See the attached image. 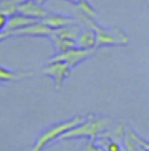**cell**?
<instances>
[{
    "label": "cell",
    "mask_w": 149,
    "mask_h": 151,
    "mask_svg": "<svg viewBox=\"0 0 149 151\" xmlns=\"http://www.w3.org/2000/svg\"><path fill=\"white\" fill-rule=\"evenodd\" d=\"M109 124H111V117L103 116L98 117L95 114H88L85 119L77 124L74 129L66 132L61 137V140H77V138H87V140H95L96 142L98 137L104 130H108Z\"/></svg>",
    "instance_id": "cell-1"
},
{
    "label": "cell",
    "mask_w": 149,
    "mask_h": 151,
    "mask_svg": "<svg viewBox=\"0 0 149 151\" xmlns=\"http://www.w3.org/2000/svg\"><path fill=\"white\" fill-rule=\"evenodd\" d=\"M85 119V116L82 114H76V116L69 117V119H64V121H59V122H55V124H50L40 135L35 138L32 148L29 151H42L45 150L50 143H53L55 140H61V137L69 132L71 129H74L77 124H80Z\"/></svg>",
    "instance_id": "cell-2"
},
{
    "label": "cell",
    "mask_w": 149,
    "mask_h": 151,
    "mask_svg": "<svg viewBox=\"0 0 149 151\" xmlns=\"http://www.w3.org/2000/svg\"><path fill=\"white\" fill-rule=\"evenodd\" d=\"M96 31V39H98V47H115V45H128L130 44V37L127 32H123L119 27H111V29H106V27L99 26L96 23L93 27Z\"/></svg>",
    "instance_id": "cell-3"
},
{
    "label": "cell",
    "mask_w": 149,
    "mask_h": 151,
    "mask_svg": "<svg viewBox=\"0 0 149 151\" xmlns=\"http://www.w3.org/2000/svg\"><path fill=\"white\" fill-rule=\"evenodd\" d=\"M71 71H72V68L69 64L64 63V61H58V60H50L48 64L43 68V74L51 77L53 82H55L56 92H59L63 88V85H64L66 79L69 77Z\"/></svg>",
    "instance_id": "cell-4"
},
{
    "label": "cell",
    "mask_w": 149,
    "mask_h": 151,
    "mask_svg": "<svg viewBox=\"0 0 149 151\" xmlns=\"http://www.w3.org/2000/svg\"><path fill=\"white\" fill-rule=\"evenodd\" d=\"M95 52H96V48L87 50V48H80V47H74V48H69V50H66V52L56 53L55 56H51V60L64 61V63H67L71 68H76V66H79L80 63H83L85 60H88Z\"/></svg>",
    "instance_id": "cell-5"
},
{
    "label": "cell",
    "mask_w": 149,
    "mask_h": 151,
    "mask_svg": "<svg viewBox=\"0 0 149 151\" xmlns=\"http://www.w3.org/2000/svg\"><path fill=\"white\" fill-rule=\"evenodd\" d=\"M53 34V29L43 23V21H34L32 24L18 29L10 34V37H48Z\"/></svg>",
    "instance_id": "cell-6"
},
{
    "label": "cell",
    "mask_w": 149,
    "mask_h": 151,
    "mask_svg": "<svg viewBox=\"0 0 149 151\" xmlns=\"http://www.w3.org/2000/svg\"><path fill=\"white\" fill-rule=\"evenodd\" d=\"M19 13L32 18L35 21H42L45 16L50 15V12L43 6V3L37 2V0H21L19 2Z\"/></svg>",
    "instance_id": "cell-7"
},
{
    "label": "cell",
    "mask_w": 149,
    "mask_h": 151,
    "mask_svg": "<svg viewBox=\"0 0 149 151\" xmlns=\"http://www.w3.org/2000/svg\"><path fill=\"white\" fill-rule=\"evenodd\" d=\"M77 47L80 48H87V50H95L98 48V39H96V31L93 27H83L79 32L77 37Z\"/></svg>",
    "instance_id": "cell-8"
},
{
    "label": "cell",
    "mask_w": 149,
    "mask_h": 151,
    "mask_svg": "<svg viewBox=\"0 0 149 151\" xmlns=\"http://www.w3.org/2000/svg\"><path fill=\"white\" fill-rule=\"evenodd\" d=\"M42 21H43L47 26L51 27L53 31L59 29V27H64V26H69V24L77 23L76 16H67V15H61V13H50V15L45 16Z\"/></svg>",
    "instance_id": "cell-9"
},
{
    "label": "cell",
    "mask_w": 149,
    "mask_h": 151,
    "mask_svg": "<svg viewBox=\"0 0 149 151\" xmlns=\"http://www.w3.org/2000/svg\"><path fill=\"white\" fill-rule=\"evenodd\" d=\"M35 19H32V18L23 15V13H15L13 16L8 18V24H6V29L5 32H8V34H11V32H15L18 29H23V27L29 26V24H32Z\"/></svg>",
    "instance_id": "cell-10"
},
{
    "label": "cell",
    "mask_w": 149,
    "mask_h": 151,
    "mask_svg": "<svg viewBox=\"0 0 149 151\" xmlns=\"http://www.w3.org/2000/svg\"><path fill=\"white\" fill-rule=\"evenodd\" d=\"M31 76H34L32 71H13L0 66V82H16L21 79H27Z\"/></svg>",
    "instance_id": "cell-11"
},
{
    "label": "cell",
    "mask_w": 149,
    "mask_h": 151,
    "mask_svg": "<svg viewBox=\"0 0 149 151\" xmlns=\"http://www.w3.org/2000/svg\"><path fill=\"white\" fill-rule=\"evenodd\" d=\"M50 40H51L53 48L56 50V53H61V52H66V50H69V48L77 47V42H76V40H72V39H66V37H61V35L55 34V32L50 35Z\"/></svg>",
    "instance_id": "cell-12"
},
{
    "label": "cell",
    "mask_w": 149,
    "mask_h": 151,
    "mask_svg": "<svg viewBox=\"0 0 149 151\" xmlns=\"http://www.w3.org/2000/svg\"><path fill=\"white\" fill-rule=\"evenodd\" d=\"M122 146L125 151H138L140 150V134L133 130L132 127H127V132H125V137H123V142H122Z\"/></svg>",
    "instance_id": "cell-13"
},
{
    "label": "cell",
    "mask_w": 149,
    "mask_h": 151,
    "mask_svg": "<svg viewBox=\"0 0 149 151\" xmlns=\"http://www.w3.org/2000/svg\"><path fill=\"white\" fill-rule=\"evenodd\" d=\"M125 132H127V127L122 124V122H119L112 130H104L99 137H106V138H111V140H115V142L122 143L123 137H125Z\"/></svg>",
    "instance_id": "cell-14"
},
{
    "label": "cell",
    "mask_w": 149,
    "mask_h": 151,
    "mask_svg": "<svg viewBox=\"0 0 149 151\" xmlns=\"http://www.w3.org/2000/svg\"><path fill=\"white\" fill-rule=\"evenodd\" d=\"M19 2L21 0H0V13L6 16H13L19 12Z\"/></svg>",
    "instance_id": "cell-15"
},
{
    "label": "cell",
    "mask_w": 149,
    "mask_h": 151,
    "mask_svg": "<svg viewBox=\"0 0 149 151\" xmlns=\"http://www.w3.org/2000/svg\"><path fill=\"white\" fill-rule=\"evenodd\" d=\"M76 8L79 10L80 13H83V15H87L88 18H93V19H96V18L99 16V13H98V10L95 8L93 5H91L88 0H82L80 3H77L76 5Z\"/></svg>",
    "instance_id": "cell-16"
},
{
    "label": "cell",
    "mask_w": 149,
    "mask_h": 151,
    "mask_svg": "<svg viewBox=\"0 0 149 151\" xmlns=\"http://www.w3.org/2000/svg\"><path fill=\"white\" fill-rule=\"evenodd\" d=\"M98 140H103V142H99V145L104 148V151H123V146L115 140L106 138V137H98Z\"/></svg>",
    "instance_id": "cell-17"
},
{
    "label": "cell",
    "mask_w": 149,
    "mask_h": 151,
    "mask_svg": "<svg viewBox=\"0 0 149 151\" xmlns=\"http://www.w3.org/2000/svg\"><path fill=\"white\" fill-rule=\"evenodd\" d=\"M79 151H104V148H103L99 143L95 142V140H87Z\"/></svg>",
    "instance_id": "cell-18"
},
{
    "label": "cell",
    "mask_w": 149,
    "mask_h": 151,
    "mask_svg": "<svg viewBox=\"0 0 149 151\" xmlns=\"http://www.w3.org/2000/svg\"><path fill=\"white\" fill-rule=\"evenodd\" d=\"M6 24H8V16L3 15V13H0V32H5Z\"/></svg>",
    "instance_id": "cell-19"
},
{
    "label": "cell",
    "mask_w": 149,
    "mask_h": 151,
    "mask_svg": "<svg viewBox=\"0 0 149 151\" xmlns=\"http://www.w3.org/2000/svg\"><path fill=\"white\" fill-rule=\"evenodd\" d=\"M8 37H10L8 32H0V42H3L5 39H8Z\"/></svg>",
    "instance_id": "cell-20"
},
{
    "label": "cell",
    "mask_w": 149,
    "mask_h": 151,
    "mask_svg": "<svg viewBox=\"0 0 149 151\" xmlns=\"http://www.w3.org/2000/svg\"><path fill=\"white\" fill-rule=\"evenodd\" d=\"M67 2H71V3H74V5H77V3H80L82 0H67Z\"/></svg>",
    "instance_id": "cell-21"
},
{
    "label": "cell",
    "mask_w": 149,
    "mask_h": 151,
    "mask_svg": "<svg viewBox=\"0 0 149 151\" xmlns=\"http://www.w3.org/2000/svg\"><path fill=\"white\" fill-rule=\"evenodd\" d=\"M138 151H149V148H146V146H143V145H141V146H140V150H138Z\"/></svg>",
    "instance_id": "cell-22"
},
{
    "label": "cell",
    "mask_w": 149,
    "mask_h": 151,
    "mask_svg": "<svg viewBox=\"0 0 149 151\" xmlns=\"http://www.w3.org/2000/svg\"><path fill=\"white\" fill-rule=\"evenodd\" d=\"M37 2H42V3H43V2H45V0H37Z\"/></svg>",
    "instance_id": "cell-23"
},
{
    "label": "cell",
    "mask_w": 149,
    "mask_h": 151,
    "mask_svg": "<svg viewBox=\"0 0 149 151\" xmlns=\"http://www.w3.org/2000/svg\"><path fill=\"white\" fill-rule=\"evenodd\" d=\"M123 151H125V150H123Z\"/></svg>",
    "instance_id": "cell-24"
}]
</instances>
